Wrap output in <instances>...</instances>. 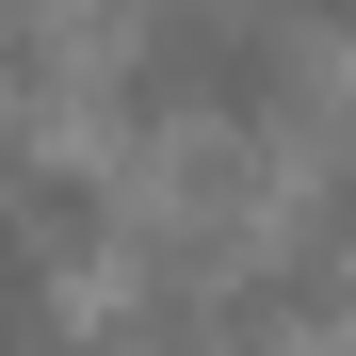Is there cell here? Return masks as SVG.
<instances>
[{
	"mask_svg": "<svg viewBox=\"0 0 356 356\" xmlns=\"http://www.w3.org/2000/svg\"><path fill=\"white\" fill-rule=\"evenodd\" d=\"M291 65H308V0H162L130 49V97L195 113V130H243V113L291 97Z\"/></svg>",
	"mask_w": 356,
	"mask_h": 356,
	"instance_id": "cell-1",
	"label": "cell"
},
{
	"mask_svg": "<svg viewBox=\"0 0 356 356\" xmlns=\"http://www.w3.org/2000/svg\"><path fill=\"white\" fill-rule=\"evenodd\" d=\"M0 356H49V259L0 243Z\"/></svg>",
	"mask_w": 356,
	"mask_h": 356,
	"instance_id": "cell-2",
	"label": "cell"
},
{
	"mask_svg": "<svg viewBox=\"0 0 356 356\" xmlns=\"http://www.w3.org/2000/svg\"><path fill=\"white\" fill-rule=\"evenodd\" d=\"M324 211H340V243H356V162H340V195H324Z\"/></svg>",
	"mask_w": 356,
	"mask_h": 356,
	"instance_id": "cell-3",
	"label": "cell"
}]
</instances>
